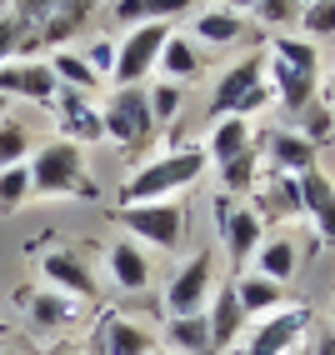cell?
<instances>
[{
    "label": "cell",
    "instance_id": "obj_1",
    "mask_svg": "<svg viewBox=\"0 0 335 355\" xmlns=\"http://www.w3.org/2000/svg\"><path fill=\"white\" fill-rule=\"evenodd\" d=\"M210 171V160L200 146H171V150H160L151 160H140L135 171L121 180V205L115 210H126V205H151V200H185L190 185H200Z\"/></svg>",
    "mask_w": 335,
    "mask_h": 355
},
{
    "label": "cell",
    "instance_id": "obj_2",
    "mask_svg": "<svg viewBox=\"0 0 335 355\" xmlns=\"http://www.w3.org/2000/svg\"><path fill=\"white\" fill-rule=\"evenodd\" d=\"M266 85L280 110L300 115L320 96V51L305 35H266Z\"/></svg>",
    "mask_w": 335,
    "mask_h": 355
},
{
    "label": "cell",
    "instance_id": "obj_3",
    "mask_svg": "<svg viewBox=\"0 0 335 355\" xmlns=\"http://www.w3.org/2000/svg\"><path fill=\"white\" fill-rule=\"evenodd\" d=\"M31 185H35V200H101V185L90 175V160L85 146L76 140H45V146L31 150Z\"/></svg>",
    "mask_w": 335,
    "mask_h": 355
},
{
    "label": "cell",
    "instance_id": "obj_4",
    "mask_svg": "<svg viewBox=\"0 0 335 355\" xmlns=\"http://www.w3.org/2000/svg\"><path fill=\"white\" fill-rule=\"evenodd\" d=\"M266 105H275L270 85H266V51L235 55L221 70V80L210 85V115H246V121H255Z\"/></svg>",
    "mask_w": 335,
    "mask_h": 355
},
{
    "label": "cell",
    "instance_id": "obj_5",
    "mask_svg": "<svg viewBox=\"0 0 335 355\" xmlns=\"http://www.w3.org/2000/svg\"><path fill=\"white\" fill-rule=\"evenodd\" d=\"M101 130L115 150H146L151 140L160 135L151 121V105H146V85H110V96L101 101Z\"/></svg>",
    "mask_w": 335,
    "mask_h": 355
},
{
    "label": "cell",
    "instance_id": "obj_6",
    "mask_svg": "<svg viewBox=\"0 0 335 355\" xmlns=\"http://www.w3.org/2000/svg\"><path fill=\"white\" fill-rule=\"evenodd\" d=\"M115 220L130 230V241H135V245H146V250H165V255H175V250H180V241L190 235V210H185V200L126 205V210H115Z\"/></svg>",
    "mask_w": 335,
    "mask_h": 355
},
{
    "label": "cell",
    "instance_id": "obj_7",
    "mask_svg": "<svg viewBox=\"0 0 335 355\" xmlns=\"http://www.w3.org/2000/svg\"><path fill=\"white\" fill-rule=\"evenodd\" d=\"M215 250L205 245V250H190L180 266H175V275L165 280V295H160V311H165V320L171 315H200L205 305H210V295H215Z\"/></svg>",
    "mask_w": 335,
    "mask_h": 355
},
{
    "label": "cell",
    "instance_id": "obj_8",
    "mask_svg": "<svg viewBox=\"0 0 335 355\" xmlns=\"http://www.w3.org/2000/svg\"><path fill=\"white\" fill-rule=\"evenodd\" d=\"M215 230H221V245H225V266H230V275L250 270V260H255L260 241H266V225H260L255 210H250L246 200L221 196V200H215Z\"/></svg>",
    "mask_w": 335,
    "mask_h": 355
},
{
    "label": "cell",
    "instance_id": "obj_9",
    "mask_svg": "<svg viewBox=\"0 0 335 355\" xmlns=\"http://www.w3.org/2000/svg\"><path fill=\"white\" fill-rule=\"evenodd\" d=\"M305 336H310V305L291 300L285 311L250 320V330H246V340L235 345V355H291Z\"/></svg>",
    "mask_w": 335,
    "mask_h": 355
},
{
    "label": "cell",
    "instance_id": "obj_10",
    "mask_svg": "<svg viewBox=\"0 0 335 355\" xmlns=\"http://www.w3.org/2000/svg\"><path fill=\"white\" fill-rule=\"evenodd\" d=\"M175 26H135L115 40V70H110V85H146L160 65V51L171 40Z\"/></svg>",
    "mask_w": 335,
    "mask_h": 355
},
{
    "label": "cell",
    "instance_id": "obj_11",
    "mask_svg": "<svg viewBox=\"0 0 335 355\" xmlns=\"http://www.w3.org/2000/svg\"><path fill=\"white\" fill-rule=\"evenodd\" d=\"M15 311H20V320H26L35 336H51V340H60L65 330H76L80 325V300H70V295H60V291H45V286H26V291H15Z\"/></svg>",
    "mask_w": 335,
    "mask_h": 355
},
{
    "label": "cell",
    "instance_id": "obj_12",
    "mask_svg": "<svg viewBox=\"0 0 335 355\" xmlns=\"http://www.w3.org/2000/svg\"><path fill=\"white\" fill-rule=\"evenodd\" d=\"M35 270H40V286H45V291H60V295L80 300V305H90L95 295H101L95 270H90L70 245H45L40 260H35Z\"/></svg>",
    "mask_w": 335,
    "mask_h": 355
},
{
    "label": "cell",
    "instance_id": "obj_13",
    "mask_svg": "<svg viewBox=\"0 0 335 355\" xmlns=\"http://www.w3.org/2000/svg\"><path fill=\"white\" fill-rule=\"evenodd\" d=\"M160 340L151 336L140 320L121 315V311H101L90 320V336H85V355H151Z\"/></svg>",
    "mask_w": 335,
    "mask_h": 355
},
{
    "label": "cell",
    "instance_id": "obj_14",
    "mask_svg": "<svg viewBox=\"0 0 335 355\" xmlns=\"http://www.w3.org/2000/svg\"><path fill=\"white\" fill-rule=\"evenodd\" d=\"M55 70L51 60H40V55H20L10 65H0V96L6 101H35V105H51L55 101Z\"/></svg>",
    "mask_w": 335,
    "mask_h": 355
},
{
    "label": "cell",
    "instance_id": "obj_15",
    "mask_svg": "<svg viewBox=\"0 0 335 355\" xmlns=\"http://www.w3.org/2000/svg\"><path fill=\"white\" fill-rule=\"evenodd\" d=\"M255 146H260V165H266V175L300 180L305 171H316V146H305L295 130H260Z\"/></svg>",
    "mask_w": 335,
    "mask_h": 355
},
{
    "label": "cell",
    "instance_id": "obj_16",
    "mask_svg": "<svg viewBox=\"0 0 335 355\" xmlns=\"http://www.w3.org/2000/svg\"><path fill=\"white\" fill-rule=\"evenodd\" d=\"M51 115H55L60 140H76V146L105 140V130H101V105H95V96H80V90H55Z\"/></svg>",
    "mask_w": 335,
    "mask_h": 355
},
{
    "label": "cell",
    "instance_id": "obj_17",
    "mask_svg": "<svg viewBox=\"0 0 335 355\" xmlns=\"http://www.w3.org/2000/svg\"><path fill=\"white\" fill-rule=\"evenodd\" d=\"M205 320H210V340H215V355H235V345L246 340V330H250V315L241 311V300H235V286H230V275L215 286L210 305H205Z\"/></svg>",
    "mask_w": 335,
    "mask_h": 355
},
{
    "label": "cell",
    "instance_id": "obj_18",
    "mask_svg": "<svg viewBox=\"0 0 335 355\" xmlns=\"http://www.w3.org/2000/svg\"><path fill=\"white\" fill-rule=\"evenodd\" d=\"M190 40L200 51H235V45L250 40V20L225 10V6H205V10L190 15Z\"/></svg>",
    "mask_w": 335,
    "mask_h": 355
},
{
    "label": "cell",
    "instance_id": "obj_19",
    "mask_svg": "<svg viewBox=\"0 0 335 355\" xmlns=\"http://www.w3.org/2000/svg\"><path fill=\"white\" fill-rule=\"evenodd\" d=\"M250 210L260 216L266 230H280V225L300 220V180H291V175H260L255 196H250Z\"/></svg>",
    "mask_w": 335,
    "mask_h": 355
},
{
    "label": "cell",
    "instance_id": "obj_20",
    "mask_svg": "<svg viewBox=\"0 0 335 355\" xmlns=\"http://www.w3.org/2000/svg\"><path fill=\"white\" fill-rule=\"evenodd\" d=\"M300 220H310L320 245H335V180L320 165L300 175Z\"/></svg>",
    "mask_w": 335,
    "mask_h": 355
},
{
    "label": "cell",
    "instance_id": "obj_21",
    "mask_svg": "<svg viewBox=\"0 0 335 355\" xmlns=\"http://www.w3.org/2000/svg\"><path fill=\"white\" fill-rule=\"evenodd\" d=\"M255 146V121H246V115H215L200 150L210 160V171H221V165H230L235 155H246Z\"/></svg>",
    "mask_w": 335,
    "mask_h": 355
},
{
    "label": "cell",
    "instance_id": "obj_22",
    "mask_svg": "<svg viewBox=\"0 0 335 355\" xmlns=\"http://www.w3.org/2000/svg\"><path fill=\"white\" fill-rule=\"evenodd\" d=\"M200 10V0H115L110 6V20L115 26H180V20H190Z\"/></svg>",
    "mask_w": 335,
    "mask_h": 355
},
{
    "label": "cell",
    "instance_id": "obj_23",
    "mask_svg": "<svg viewBox=\"0 0 335 355\" xmlns=\"http://www.w3.org/2000/svg\"><path fill=\"white\" fill-rule=\"evenodd\" d=\"M105 275H110L115 291L140 295V291L151 286V255H146V245H135L130 235H126V241H115L105 250Z\"/></svg>",
    "mask_w": 335,
    "mask_h": 355
},
{
    "label": "cell",
    "instance_id": "obj_24",
    "mask_svg": "<svg viewBox=\"0 0 335 355\" xmlns=\"http://www.w3.org/2000/svg\"><path fill=\"white\" fill-rule=\"evenodd\" d=\"M230 286H235V300H241V311L250 320L260 315H275L291 305V286H280V280H266V275H255V270H241V275H230Z\"/></svg>",
    "mask_w": 335,
    "mask_h": 355
},
{
    "label": "cell",
    "instance_id": "obj_25",
    "mask_svg": "<svg viewBox=\"0 0 335 355\" xmlns=\"http://www.w3.org/2000/svg\"><path fill=\"white\" fill-rule=\"evenodd\" d=\"M155 76H160V80H175V85H196V80L205 76V51H200L190 35L171 31V40H165V51H160Z\"/></svg>",
    "mask_w": 335,
    "mask_h": 355
},
{
    "label": "cell",
    "instance_id": "obj_26",
    "mask_svg": "<svg viewBox=\"0 0 335 355\" xmlns=\"http://www.w3.org/2000/svg\"><path fill=\"white\" fill-rule=\"evenodd\" d=\"M250 270L266 275V280H280V286H291L295 270H300V245H295L285 230H270L266 241H260V250H255V260H250Z\"/></svg>",
    "mask_w": 335,
    "mask_h": 355
},
{
    "label": "cell",
    "instance_id": "obj_27",
    "mask_svg": "<svg viewBox=\"0 0 335 355\" xmlns=\"http://www.w3.org/2000/svg\"><path fill=\"white\" fill-rule=\"evenodd\" d=\"M165 350H171V355H215L205 311L200 315H171V320H165Z\"/></svg>",
    "mask_w": 335,
    "mask_h": 355
},
{
    "label": "cell",
    "instance_id": "obj_28",
    "mask_svg": "<svg viewBox=\"0 0 335 355\" xmlns=\"http://www.w3.org/2000/svg\"><path fill=\"white\" fill-rule=\"evenodd\" d=\"M221 191L230 196V200H246V196H255V185H260V175H266V165H260V146H250L246 155H235L230 165H221Z\"/></svg>",
    "mask_w": 335,
    "mask_h": 355
},
{
    "label": "cell",
    "instance_id": "obj_29",
    "mask_svg": "<svg viewBox=\"0 0 335 355\" xmlns=\"http://www.w3.org/2000/svg\"><path fill=\"white\" fill-rule=\"evenodd\" d=\"M146 105H151L155 130H175V125H180V115H185V85L155 76V80L146 85Z\"/></svg>",
    "mask_w": 335,
    "mask_h": 355
},
{
    "label": "cell",
    "instance_id": "obj_30",
    "mask_svg": "<svg viewBox=\"0 0 335 355\" xmlns=\"http://www.w3.org/2000/svg\"><path fill=\"white\" fill-rule=\"evenodd\" d=\"M45 60H51V70H55L60 90H80V96H95V90L105 85V80L85 65V55H76V51H51Z\"/></svg>",
    "mask_w": 335,
    "mask_h": 355
},
{
    "label": "cell",
    "instance_id": "obj_31",
    "mask_svg": "<svg viewBox=\"0 0 335 355\" xmlns=\"http://www.w3.org/2000/svg\"><path fill=\"white\" fill-rule=\"evenodd\" d=\"M300 140H305V146H330V140H335V105L325 101V96H316V101H310L300 115H295V125H291Z\"/></svg>",
    "mask_w": 335,
    "mask_h": 355
},
{
    "label": "cell",
    "instance_id": "obj_32",
    "mask_svg": "<svg viewBox=\"0 0 335 355\" xmlns=\"http://www.w3.org/2000/svg\"><path fill=\"white\" fill-rule=\"evenodd\" d=\"M35 200V185H31V165H6L0 171V216H15L20 205Z\"/></svg>",
    "mask_w": 335,
    "mask_h": 355
},
{
    "label": "cell",
    "instance_id": "obj_33",
    "mask_svg": "<svg viewBox=\"0 0 335 355\" xmlns=\"http://www.w3.org/2000/svg\"><path fill=\"white\" fill-rule=\"evenodd\" d=\"M250 20L260 31H270V35H291L300 26V0H260L250 10Z\"/></svg>",
    "mask_w": 335,
    "mask_h": 355
},
{
    "label": "cell",
    "instance_id": "obj_34",
    "mask_svg": "<svg viewBox=\"0 0 335 355\" xmlns=\"http://www.w3.org/2000/svg\"><path fill=\"white\" fill-rule=\"evenodd\" d=\"M31 150H35L31 130L20 125L15 115H6V121H0V171H6V165H26V160H31Z\"/></svg>",
    "mask_w": 335,
    "mask_h": 355
},
{
    "label": "cell",
    "instance_id": "obj_35",
    "mask_svg": "<svg viewBox=\"0 0 335 355\" xmlns=\"http://www.w3.org/2000/svg\"><path fill=\"white\" fill-rule=\"evenodd\" d=\"M310 45L316 40H330L335 35V0H310V6H300V26H295Z\"/></svg>",
    "mask_w": 335,
    "mask_h": 355
},
{
    "label": "cell",
    "instance_id": "obj_36",
    "mask_svg": "<svg viewBox=\"0 0 335 355\" xmlns=\"http://www.w3.org/2000/svg\"><path fill=\"white\" fill-rule=\"evenodd\" d=\"M85 65L101 76L105 85H110V70H115V40L110 35H101V40H90V51H85Z\"/></svg>",
    "mask_w": 335,
    "mask_h": 355
},
{
    "label": "cell",
    "instance_id": "obj_37",
    "mask_svg": "<svg viewBox=\"0 0 335 355\" xmlns=\"http://www.w3.org/2000/svg\"><path fill=\"white\" fill-rule=\"evenodd\" d=\"M20 51H26V31H20L15 20L6 15V20H0V65L20 60Z\"/></svg>",
    "mask_w": 335,
    "mask_h": 355
},
{
    "label": "cell",
    "instance_id": "obj_38",
    "mask_svg": "<svg viewBox=\"0 0 335 355\" xmlns=\"http://www.w3.org/2000/svg\"><path fill=\"white\" fill-rule=\"evenodd\" d=\"M305 350H310V355H335V330H330V325H320L316 336L305 340Z\"/></svg>",
    "mask_w": 335,
    "mask_h": 355
},
{
    "label": "cell",
    "instance_id": "obj_39",
    "mask_svg": "<svg viewBox=\"0 0 335 355\" xmlns=\"http://www.w3.org/2000/svg\"><path fill=\"white\" fill-rule=\"evenodd\" d=\"M221 6H225V10H235V15H246V20H250V10L260 6V0H221Z\"/></svg>",
    "mask_w": 335,
    "mask_h": 355
},
{
    "label": "cell",
    "instance_id": "obj_40",
    "mask_svg": "<svg viewBox=\"0 0 335 355\" xmlns=\"http://www.w3.org/2000/svg\"><path fill=\"white\" fill-rule=\"evenodd\" d=\"M45 355H85V350L70 345V340H55V345H45Z\"/></svg>",
    "mask_w": 335,
    "mask_h": 355
},
{
    "label": "cell",
    "instance_id": "obj_41",
    "mask_svg": "<svg viewBox=\"0 0 335 355\" xmlns=\"http://www.w3.org/2000/svg\"><path fill=\"white\" fill-rule=\"evenodd\" d=\"M10 105H15V101H6V96H0V121H6V115H10Z\"/></svg>",
    "mask_w": 335,
    "mask_h": 355
},
{
    "label": "cell",
    "instance_id": "obj_42",
    "mask_svg": "<svg viewBox=\"0 0 335 355\" xmlns=\"http://www.w3.org/2000/svg\"><path fill=\"white\" fill-rule=\"evenodd\" d=\"M6 15H10V0H0V20H6Z\"/></svg>",
    "mask_w": 335,
    "mask_h": 355
},
{
    "label": "cell",
    "instance_id": "obj_43",
    "mask_svg": "<svg viewBox=\"0 0 335 355\" xmlns=\"http://www.w3.org/2000/svg\"><path fill=\"white\" fill-rule=\"evenodd\" d=\"M325 101H330V105H335V76H330V96H325Z\"/></svg>",
    "mask_w": 335,
    "mask_h": 355
},
{
    "label": "cell",
    "instance_id": "obj_44",
    "mask_svg": "<svg viewBox=\"0 0 335 355\" xmlns=\"http://www.w3.org/2000/svg\"><path fill=\"white\" fill-rule=\"evenodd\" d=\"M291 355H310V350H305V340H300V345H295V350H291Z\"/></svg>",
    "mask_w": 335,
    "mask_h": 355
},
{
    "label": "cell",
    "instance_id": "obj_45",
    "mask_svg": "<svg viewBox=\"0 0 335 355\" xmlns=\"http://www.w3.org/2000/svg\"><path fill=\"white\" fill-rule=\"evenodd\" d=\"M151 355H171V350H165V345H155V350H151Z\"/></svg>",
    "mask_w": 335,
    "mask_h": 355
},
{
    "label": "cell",
    "instance_id": "obj_46",
    "mask_svg": "<svg viewBox=\"0 0 335 355\" xmlns=\"http://www.w3.org/2000/svg\"><path fill=\"white\" fill-rule=\"evenodd\" d=\"M330 330H335V311H330Z\"/></svg>",
    "mask_w": 335,
    "mask_h": 355
},
{
    "label": "cell",
    "instance_id": "obj_47",
    "mask_svg": "<svg viewBox=\"0 0 335 355\" xmlns=\"http://www.w3.org/2000/svg\"><path fill=\"white\" fill-rule=\"evenodd\" d=\"M0 355H15V350H0Z\"/></svg>",
    "mask_w": 335,
    "mask_h": 355
},
{
    "label": "cell",
    "instance_id": "obj_48",
    "mask_svg": "<svg viewBox=\"0 0 335 355\" xmlns=\"http://www.w3.org/2000/svg\"><path fill=\"white\" fill-rule=\"evenodd\" d=\"M300 6H310V0H300Z\"/></svg>",
    "mask_w": 335,
    "mask_h": 355
}]
</instances>
